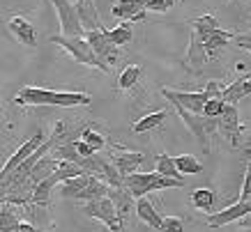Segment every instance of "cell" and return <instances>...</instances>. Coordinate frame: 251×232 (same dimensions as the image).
<instances>
[{
  "mask_svg": "<svg viewBox=\"0 0 251 232\" xmlns=\"http://www.w3.org/2000/svg\"><path fill=\"white\" fill-rule=\"evenodd\" d=\"M14 106H58V108H74V106H90L92 97L85 92H58L49 88L25 85L12 97Z\"/></svg>",
  "mask_w": 251,
  "mask_h": 232,
  "instance_id": "cell-1",
  "label": "cell"
},
{
  "mask_svg": "<svg viewBox=\"0 0 251 232\" xmlns=\"http://www.w3.org/2000/svg\"><path fill=\"white\" fill-rule=\"evenodd\" d=\"M51 44H58L65 53H69L72 58L85 67H92V69H99L101 74H111V67H108L104 60H99L97 53L92 51V46L88 44L85 37H65V35H51L49 37Z\"/></svg>",
  "mask_w": 251,
  "mask_h": 232,
  "instance_id": "cell-2",
  "label": "cell"
},
{
  "mask_svg": "<svg viewBox=\"0 0 251 232\" xmlns=\"http://www.w3.org/2000/svg\"><path fill=\"white\" fill-rule=\"evenodd\" d=\"M173 108L177 111L180 120L184 122V127H187L191 134L196 136L198 147L205 152V154H210V150H212V138H214V134H219V122H217L219 117H217V120H212V117L198 115V113H189L187 108H182V106H173Z\"/></svg>",
  "mask_w": 251,
  "mask_h": 232,
  "instance_id": "cell-3",
  "label": "cell"
},
{
  "mask_svg": "<svg viewBox=\"0 0 251 232\" xmlns=\"http://www.w3.org/2000/svg\"><path fill=\"white\" fill-rule=\"evenodd\" d=\"M127 188H129V193L134 198H145L148 193H152V191H166V188H180L184 184V180H173V177H166V175H161V172H134L129 175L127 180H125Z\"/></svg>",
  "mask_w": 251,
  "mask_h": 232,
  "instance_id": "cell-4",
  "label": "cell"
},
{
  "mask_svg": "<svg viewBox=\"0 0 251 232\" xmlns=\"http://www.w3.org/2000/svg\"><path fill=\"white\" fill-rule=\"evenodd\" d=\"M83 214L90 218H97L106 225L111 232H125V225H122V216L115 202L111 198H97V200H90L83 205Z\"/></svg>",
  "mask_w": 251,
  "mask_h": 232,
  "instance_id": "cell-5",
  "label": "cell"
},
{
  "mask_svg": "<svg viewBox=\"0 0 251 232\" xmlns=\"http://www.w3.org/2000/svg\"><path fill=\"white\" fill-rule=\"evenodd\" d=\"M55 12H58V21H60V35L65 37H85V30L78 19L76 5L72 0H51Z\"/></svg>",
  "mask_w": 251,
  "mask_h": 232,
  "instance_id": "cell-6",
  "label": "cell"
},
{
  "mask_svg": "<svg viewBox=\"0 0 251 232\" xmlns=\"http://www.w3.org/2000/svg\"><path fill=\"white\" fill-rule=\"evenodd\" d=\"M219 134L230 142V147H240L242 145V122H240V113L235 104H226L219 120Z\"/></svg>",
  "mask_w": 251,
  "mask_h": 232,
  "instance_id": "cell-7",
  "label": "cell"
},
{
  "mask_svg": "<svg viewBox=\"0 0 251 232\" xmlns=\"http://www.w3.org/2000/svg\"><path fill=\"white\" fill-rule=\"evenodd\" d=\"M161 97L168 99L173 106H182L187 108L189 113H198V115H203L205 111V104H207V94L205 90L201 92H182V90H168V88H161Z\"/></svg>",
  "mask_w": 251,
  "mask_h": 232,
  "instance_id": "cell-8",
  "label": "cell"
},
{
  "mask_svg": "<svg viewBox=\"0 0 251 232\" xmlns=\"http://www.w3.org/2000/svg\"><path fill=\"white\" fill-rule=\"evenodd\" d=\"M85 39H88V44L92 46V51L97 53L99 60H104L108 67L118 62V58H120V51H118V46H115L113 42L108 39L106 28H101V30H90V32H85Z\"/></svg>",
  "mask_w": 251,
  "mask_h": 232,
  "instance_id": "cell-9",
  "label": "cell"
},
{
  "mask_svg": "<svg viewBox=\"0 0 251 232\" xmlns=\"http://www.w3.org/2000/svg\"><path fill=\"white\" fill-rule=\"evenodd\" d=\"M108 159H111V163H113L125 177H129V175H134V172L138 170V165L145 161V154L131 152V150H127V147H120V145H111V147H108Z\"/></svg>",
  "mask_w": 251,
  "mask_h": 232,
  "instance_id": "cell-10",
  "label": "cell"
},
{
  "mask_svg": "<svg viewBox=\"0 0 251 232\" xmlns=\"http://www.w3.org/2000/svg\"><path fill=\"white\" fill-rule=\"evenodd\" d=\"M251 214V202L249 200H237L235 205H230L226 209L217 211V214H205V223L210 228H224L228 223H235V221H242L244 216Z\"/></svg>",
  "mask_w": 251,
  "mask_h": 232,
  "instance_id": "cell-11",
  "label": "cell"
},
{
  "mask_svg": "<svg viewBox=\"0 0 251 232\" xmlns=\"http://www.w3.org/2000/svg\"><path fill=\"white\" fill-rule=\"evenodd\" d=\"M46 138H49V136H44L42 131H37L35 136H30V138L23 142L21 147H19V150H16L14 154L7 159V161H5V165H2V177H5V175H9V172H14L16 168L23 163V161H28V159H30L32 154H35V152L44 145Z\"/></svg>",
  "mask_w": 251,
  "mask_h": 232,
  "instance_id": "cell-12",
  "label": "cell"
},
{
  "mask_svg": "<svg viewBox=\"0 0 251 232\" xmlns=\"http://www.w3.org/2000/svg\"><path fill=\"white\" fill-rule=\"evenodd\" d=\"M210 60V55L205 51V42L201 39L198 32L191 30L189 32V48H187V55H184V67L189 69L194 76H198L205 67V62Z\"/></svg>",
  "mask_w": 251,
  "mask_h": 232,
  "instance_id": "cell-13",
  "label": "cell"
},
{
  "mask_svg": "<svg viewBox=\"0 0 251 232\" xmlns=\"http://www.w3.org/2000/svg\"><path fill=\"white\" fill-rule=\"evenodd\" d=\"M7 30L12 32V37L19 42V44L28 46V48H35L37 46V30L25 16L16 14V16H9L7 21Z\"/></svg>",
  "mask_w": 251,
  "mask_h": 232,
  "instance_id": "cell-14",
  "label": "cell"
},
{
  "mask_svg": "<svg viewBox=\"0 0 251 232\" xmlns=\"http://www.w3.org/2000/svg\"><path fill=\"white\" fill-rule=\"evenodd\" d=\"M111 14L122 19V21L136 23L148 16V7H145V0H115Z\"/></svg>",
  "mask_w": 251,
  "mask_h": 232,
  "instance_id": "cell-15",
  "label": "cell"
},
{
  "mask_svg": "<svg viewBox=\"0 0 251 232\" xmlns=\"http://www.w3.org/2000/svg\"><path fill=\"white\" fill-rule=\"evenodd\" d=\"M76 12L78 19H81V25H83L85 32L90 30H101L104 25L99 21L97 7H95V0H76Z\"/></svg>",
  "mask_w": 251,
  "mask_h": 232,
  "instance_id": "cell-16",
  "label": "cell"
},
{
  "mask_svg": "<svg viewBox=\"0 0 251 232\" xmlns=\"http://www.w3.org/2000/svg\"><path fill=\"white\" fill-rule=\"evenodd\" d=\"M136 216L141 218L148 228H152V230H157V232H159L161 225H164V216L154 209V205L150 202V198H138L136 200Z\"/></svg>",
  "mask_w": 251,
  "mask_h": 232,
  "instance_id": "cell-17",
  "label": "cell"
},
{
  "mask_svg": "<svg viewBox=\"0 0 251 232\" xmlns=\"http://www.w3.org/2000/svg\"><path fill=\"white\" fill-rule=\"evenodd\" d=\"M92 182V175H81V177H72V180L60 182V188H58V195L60 198H67V200H78L81 193H83L88 184Z\"/></svg>",
  "mask_w": 251,
  "mask_h": 232,
  "instance_id": "cell-18",
  "label": "cell"
},
{
  "mask_svg": "<svg viewBox=\"0 0 251 232\" xmlns=\"http://www.w3.org/2000/svg\"><path fill=\"white\" fill-rule=\"evenodd\" d=\"M78 138L88 142V145H90L95 152H101L104 147H108V138H106V134L101 131V127H99L97 122H90V124H85V127L81 129Z\"/></svg>",
  "mask_w": 251,
  "mask_h": 232,
  "instance_id": "cell-19",
  "label": "cell"
},
{
  "mask_svg": "<svg viewBox=\"0 0 251 232\" xmlns=\"http://www.w3.org/2000/svg\"><path fill=\"white\" fill-rule=\"evenodd\" d=\"M251 94V74L244 76V78H237V81L228 83L224 88V101L226 104H237L240 99L249 97Z\"/></svg>",
  "mask_w": 251,
  "mask_h": 232,
  "instance_id": "cell-20",
  "label": "cell"
},
{
  "mask_svg": "<svg viewBox=\"0 0 251 232\" xmlns=\"http://www.w3.org/2000/svg\"><path fill=\"white\" fill-rule=\"evenodd\" d=\"M203 39V37H201ZM233 39H235V32L233 30H214L212 35H207L205 39H203V42H205V51H207V55H210V58H217V55H219L221 53V48H226V44H228V42H233Z\"/></svg>",
  "mask_w": 251,
  "mask_h": 232,
  "instance_id": "cell-21",
  "label": "cell"
},
{
  "mask_svg": "<svg viewBox=\"0 0 251 232\" xmlns=\"http://www.w3.org/2000/svg\"><path fill=\"white\" fill-rule=\"evenodd\" d=\"M55 184H60V177L58 175H51V177H46L44 182H39L35 191H32V198H30V205L35 207H49V200H51V191H53Z\"/></svg>",
  "mask_w": 251,
  "mask_h": 232,
  "instance_id": "cell-22",
  "label": "cell"
},
{
  "mask_svg": "<svg viewBox=\"0 0 251 232\" xmlns=\"http://www.w3.org/2000/svg\"><path fill=\"white\" fill-rule=\"evenodd\" d=\"M166 117H168V111H154V113H150V115L141 117L138 122H134L131 131H134V134H145V131H152V129L161 127V124L166 122Z\"/></svg>",
  "mask_w": 251,
  "mask_h": 232,
  "instance_id": "cell-23",
  "label": "cell"
},
{
  "mask_svg": "<svg viewBox=\"0 0 251 232\" xmlns=\"http://www.w3.org/2000/svg\"><path fill=\"white\" fill-rule=\"evenodd\" d=\"M141 81V65H127L118 76V90L131 92Z\"/></svg>",
  "mask_w": 251,
  "mask_h": 232,
  "instance_id": "cell-24",
  "label": "cell"
},
{
  "mask_svg": "<svg viewBox=\"0 0 251 232\" xmlns=\"http://www.w3.org/2000/svg\"><path fill=\"white\" fill-rule=\"evenodd\" d=\"M191 30L198 32L201 37L205 39L207 35H212L214 30H219V21H217V16L205 12V14L196 16V19H191Z\"/></svg>",
  "mask_w": 251,
  "mask_h": 232,
  "instance_id": "cell-25",
  "label": "cell"
},
{
  "mask_svg": "<svg viewBox=\"0 0 251 232\" xmlns=\"http://www.w3.org/2000/svg\"><path fill=\"white\" fill-rule=\"evenodd\" d=\"M214 200H217V195H214V191L212 188H194L191 191V207L194 209H198V211H210L212 209V205H214Z\"/></svg>",
  "mask_w": 251,
  "mask_h": 232,
  "instance_id": "cell-26",
  "label": "cell"
},
{
  "mask_svg": "<svg viewBox=\"0 0 251 232\" xmlns=\"http://www.w3.org/2000/svg\"><path fill=\"white\" fill-rule=\"evenodd\" d=\"M106 35H108V39H111L115 46H125V44H129L131 39H134V30H131L129 21H122L120 25H115L113 30H106Z\"/></svg>",
  "mask_w": 251,
  "mask_h": 232,
  "instance_id": "cell-27",
  "label": "cell"
},
{
  "mask_svg": "<svg viewBox=\"0 0 251 232\" xmlns=\"http://www.w3.org/2000/svg\"><path fill=\"white\" fill-rule=\"evenodd\" d=\"M154 161H157V172L166 175V177H173V180H182V175L177 170V163H175V157H168L166 152H161V154H157Z\"/></svg>",
  "mask_w": 251,
  "mask_h": 232,
  "instance_id": "cell-28",
  "label": "cell"
},
{
  "mask_svg": "<svg viewBox=\"0 0 251 232\" xmlns=\"http://www.w3.org/2000/svg\"><path fill=\"white\" fill-rule=\"evenodd\" d=\"M175 163H177L180 175H201V172H203V163H201L196 157H191V154L175 157Z\"/></svg>",
  "mask_w": 251,
  "mask_h": 232,
  "instance_id": "cell-29",
  "label": "cell"
},
{
  "mask_svg": "<svg viewBox=\"0 0 251 232\" xmlns=\"http://www.w3.org/2000/svg\"><path fill=\"white\" fill-rule=\"evenodd\" d=\"M224 106H226V101H224V99H207L203 115H205V117L217 120V117H221V113H224Z\"/></svg>",
  "mask_w": 251,
  "mask_h": 232,
  "instance_id": "cell-30",
  "label": "cell"
},
{
  "mask_svg": "<svg viewBox=\"0 0 251 232\" xmlns=\"http://www.w3.org/2000/svg\"><path fill=\"white\" fill-rule=\"evenodd\" d=\"M175 5V0H145V7L148 12H157V14H164Z\"/></svg>",
  "mask_w": 251,
  "mask_h": 232,
  "instance_id": "cell-31",
  "label": "cell"
},
{
  "mask_svg": "<svg viewBox=\"0 0 251 232\" xmlns=\"http://www.w3.org/2000/svg\"><path fill=\"white\" fill-rule=\"evenodd\" d=\"M240 200L251 202V161H247L244 168V180H242V191H240Z\"/></svg>",
  "mask_w": 251,
  "mask_h": 232,
  "instance_id": "cell-32",
  "label": "cell"
},
{
  "mask_svg": "<svg viewBox=\"0 0 251 232\" xmlns=\"http://www.w3.org/2000/svg\"><path fill=\"white\" fill-rule=\"evenodd\" d=\"M159 232H184L182 218H177V216H166V218H164V225H161Z\"/></svg>",
  "mask_w": 251,
  "mask_h": 232,
  "instance_id": "cell-33",
  "label": "cell"
},
{
  "mask_svg": "<svg viewBox=\"0 0 251 232\" xmlns=\"http://www.w3.org/2000/svg\"><path fill=\"white\" fill-rule=\"evenodd\" d=\"M237 44V48H244V51L251 53V30L247 32H235V39H233Z\"/></svg>",
  "mask_w": 251,
  "mask_h": 232,
  "instance_id": "cell-34",
  "label": "cell"
},
{
  "mask_svg": "<svg viewBox=\"0 0 251 232\" xmlns=\"http://www.w3.org/2000/svg\"><path fill=\"white\" fill-rule=\"evenodd\" d=\"M76 150H78V154H81L83 159H92L95 154H97V152L92 150V147H90V145H88L85 140H81V138L76 140Z\"/></svg>",
  "mask_w": 251,
  "mask_h": 232,
  "instance_id": "cell-35",
  "label": "cell"
},
{
  "mask_svg": "<svg viewBox=\"0 0 251 232\" xmlns=\"http://www.w3.org/2000/svg\"><path fill=\"white\" fill-rule=\"evenodd\" d=\"M0 232H39V230L32 223H25V221H21V223H19V228H14V230H0Z\"/></svg>",
  "mask_w": 251,
  "mask_h": 232,
  "instance_id": "cell-36",
  "label": "cell"
},
{
  "mask_svg": "<svg viewBox=\"0 0 251 232\" xmlns=\"http://www.w3.org/2000/svg\"><path fill=\"white\" fill-rule=\"evenodd\" d=\"M224 2H233V0H224Z\"/></svg>",
  "mask_w": 251,
  "mask_h": 232,
  "instance_id": "cell-37",
  "label": "cell"
}]
</instances>
